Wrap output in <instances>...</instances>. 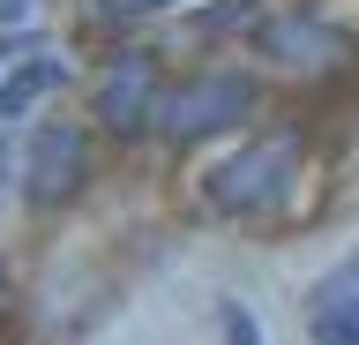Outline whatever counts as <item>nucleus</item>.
<instances>
[{
  "mask_svg": "<svg viewBox=\"0 0 359 345\" xmlns=\"http://www.w3.org/2000/svg\"><path fill=\"white\" fill-rule=\"evenodd\" d=\"M292 165H299V136H262V143H247V150H232L224 165H210L202 195L224 218H255V210H269L292 188Z\"/></svg>",
  "mask_w": 359,
  "mask_h": 345,
  "instance_id": "nucleus-1",
  "label": "nucleus"
},
{
  "mask_svg": "<svg viewBox=\"0 0 359 345\" xmlns=\"http://www.w3.org/2000/svg\"><path fill=\"white\" fill-rule=\"evenodd\" d=\"M247 105H255V83L247 75H195L172 98H157V128L165 136H217V128L247 120Z\"/></svg>",
  "mask_w": 359,
  "mask_h": 345,
  "instance_id": "nucleus-2",
  "label": "nucleus"
},
{
  "mask_svg": "<svg viewBox=\"0 0 359 345\" xmlns=\"http://www.w3.org/2000/svg\"><path fill=\"white\" fill-rule=\"evenodd\" d=\"M83 165H90L83 128H75V120H45L38 136H30V165H22L30 203H67V195L83 188Z\"/></svg>",
  "mask_w": 359,
  "mask_h": 345,
  "instance_id": "nucleus-3",
  "label": "nucleus"
},
{
  "mask_svg": "<svg viewBox=\"0 0 359 345\" xmlns=\"http://www.w3.org/2000/svg\"><path fill=\"white\" fill-rule=\"evenodd\" d=\"M97 120H105V128H120V136H135L142 120H157V60L128 53V60L97 83Z\"/></svg>",
  "mask_w": 359,
  "mask_h": 345,
  "instance_id": "nucleus-4",
  "label": "nucleus"
},
{
  "mask_svg": "<svg viewBox=\"0 0 359 345\" xmlns=\"http://www.w3.org/2000/svg\"><path fill=\"white\" fill-rule=\"evenodd\" d=\"M60 83V60L53 53H30L22 68H8V83H0V120H15V113H30L45 91Z\"/></svg>",
  "mask_w": 359,
  "mask_h": 345,
  "instance_id": "nucleus-5",
  "label": "nucleus"
},
{
  "mask_svg": "<svg viewBox=\"0 0 359 345\" xmlns=\"http://www.w3.org/2000/svg\"><path fill=\"white\" fill-rule=\"evenodd\" d=\"M262 46L269 53H307L314 60V53H337V30H322V23H269Z\"/></svg>",
  "mask_w": 359,
  "mask_h": 345,
  "instance_id": "nucleus-6",
  "label": "nucleus"
},
{
  "mask_svg": "<svg viewBox=\"0 0 359 345\" xmlns=\"http://www.w3.org/2000/svg\"><path fill=\"white\" fill-rule=\"evenodd\" d=\"M314 345H359V293L314 308Z\"/></svg>",
  "mask_w": 359,
  "mask_h": 345,
  "instance_id": "nucleus-7",
  "label": "nucleus"
},
{
  "mask_svg": "<svg viewBox=\"0 0 359 345\" xmlns=\"http://www.w3.org/2000/svg\"><path fill=\"white\" fill-rule=\"evenodd\" d=\"M157 8H172V0H97L105 23H135V15H157Z\"/></svg>",
  "mask_w": 359,
  "mask_h": 345,
  "instance_id": "nucleus-8",
  "label": "nucleus"
},
{
  "mask_svg": "<svg viewBox=\"0 0 359 345\" xmlns=\"http://www.w3.org/2000/svg\"><path fill=\"white\" fill-rule=\"evenodd\" d=\"M224 338H232V345H262V330H255L247 308H224Z\"/></svg>",
  "mask_w": 359,
  "mask_h": 345,
  "instance_id": "nucleus-9",
  "label": "nucleus"
},
{
  "mask_svg": "<svg viewBox=\"0 0 359 345\" xmlns=\"http://www.w3.org/2000/svg\"><path fill=\"white\" fill-rule=\"evenodd\" d=\"M22 8H30V0H0V23H15V15H22Z\"/></svg>",
  "mask_w": 359,
  "mask_h": 345,
  "instance_id": "nucleus-10",
  "label": "nucleus"
},
{
  "mask_svg": "<svg viewBox=\"0 0 359 345\" xmlns=\"http://www.w3.org/2000/svg\"><path fill=\"white\" fill-rule=\"evenodd\" d=\"M0 60H15V53H8V46H0Z\"/></svg>",
  "mask_w": 359,
  "mask_h": 345,
  "instance_id": "nucleus-11",
  "label": "nucleus"
}]
</instances>
